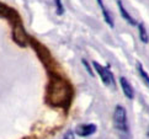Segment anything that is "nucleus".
Instances as JSON below:
<instances>
[{
    "instance_id": "f257e3e1",
    "label": "nucleus",
    "mask_w": 149,
    "mask_h": 139,
    "mask_svg": "<svg viewBox=\"0 0 149 139\" xmlns=\"http://www.w3.org/2000/svg\"><path fill=\"white\" fill-rule=\"evenodd\" d=\"M73 90L67 80L61 76L51 78L47 88L46 100L53 107H68L72 101Z\"/></svg>"
},
{
    "instance_id": "f03ea898",
    "label": "nucleus",
    "mask_w": 149,
    "mask_h": 139,
    "mask_svg": "<svg viewBox=\"0 0 149 139\" xmlns=\"http://www.w3.org/2000/svg\"><path fill=\"white\" fill-rule=\"evenodd\" d=\"M113 124L122 139H130V128H128V120H127V112L125 107H122L121 105H117L113 111Z\"/></svg>"
},
{
    "instance_id": "7ed1b4c3",
    "label": "nucleus",
    "mask_w": 149,
    "mask_h": 139,
    "mask_svg": "<svg viewBox=\"0 0 149 139\" xmlns=\"http://www.w3.org/2000/svg\"><path fill=\"white\" fill-rule=\"evenodd\" d=\"M93 67H94L95 70L97 72V74L101 78V81H102L105 85H107V86H115L113 74L111 73V70L107 67H102L97 62H93Z\"/></svg>"
},
{
    "instance_id": "20e7f679",
    "label": "nucleus",
    "mask_w": 149,
    "mask_h": 139,
    "mask_svg": "<svg viewBox=\"0 0 149 139\" xmlns=\"http://www.w3.org/2000/svg\"><path fill=\"white\" fill-rule=\"evenodd\" d=\"M13 38L14 42L20 47H26L27 46V41H29V37L27 33L24 28V26L21 24H15L14 25V28H13Z\"/></svg>"
},
{
    "instance_id": "39448f33",
    "label": "nucleus",
    "mask_w": 149,
    "mask_h": 139,
    "mask_svg": "<svg viewBox=\"0 0 149 139\" xmlns=\"http://www.w3.org/2000/svg\"><path fill=\"white\" fill-rule=\"evenodd\" d=\"M96 126L93 123H86V124H79L75 128V134L79 137H89L93 136L96 132Z\"/></svg>"
},
{
    "instance_id": "423d86ee",
    "label": "nucleus",
    "mask_w": 149,
    "mask_h": 139,
    "mask_svg": "<svg viewBox=\"0 0 149 139\" xmlns=\"http://www.w3.org/2000/svg\"><path fill=\"white\" fill-rule=\"evenodd\" d=\"M120 84H121V88H122V91H123L125 96L128 100H132L134 97V91H133V88L132 85L130 84V81L127 80L125 76H121L120 78Z\"/></svg>"
},
{
    "instance_id": "0eeeda50",
    "label": "nucleus",
    "mask_w": 149,
    "mask_h": 139,
    "mask_svg": "<svg viewBox=\"0 0 149 139\" xmlns=\"http://www.w3.org/2000/svg\"><path fill=\"white\" fill-rule=\"evenodd\" d=\"M117 5H118V10H120V14H121V16H122V17H123V19L127 21V24L131 25V26H136V25H137L136 20L133 19L132 16L128 14V11H127L126 8L123 6V4H122L121 0H118V1H117Z\"/></svg>"
},
{
    "instance_id": "6e6552de",
    "label": "nucleus",
    "mask_w": 149,
    "mask_h": 139,
    "mask_svg": "<svg viewBox=\"0 0 149 139\" xmlns=\"http://www.w3.org/2000/svg\"><path fill=\"white\" fill-rule=\"evenodd\" d=\"M97 4H99V6L101 9V13H102V16H104V20H105V22L110 27H113L115 24H113V20H112V16H111V14L109 13V10L106 9V6L104 5L102 3V0H96Z\"/></svg>"
},
{
    "instance_id": "1a4fd4ad",
    "label": "nucleus",
    "mask_w": 149,
    "mask_h": 139,
    "mask_svg": "<svg viewBox=\"0 0 149 139\" xmlns=\"http://www.w3.org/2000/svg\"><path fill=\"white\" fill-rule=\"evenodd\" d=\"M137 70H138V73H139V75H141V78H142V80H143V83H144L149 88V74L147 73V70L144 69V67H143L139 62L137 63Z\"/></svg>"
},
{
    "instance_id": "9d476101",
    "label": "nucleus",
    "mask_w": 149,
    "mask_h": 139,
    "mask_svg": "<svg viewBox=\"0 0 149 139\" xmlns=\"http://www.w3.org/2000/svg\"><path fill=\"white\" fill-rule=\"evenodd\" d=\"M138 31H139V38L142 42L144 43H148L149 42V37H148V33H147V30L144 27L143 24H138Z\"/></svg>"
},
{
    "instance_id": "9b49d317",
    "label": "nucleus",
    "mask_w": 149,
    "mask_h": 139,
    "mask_svg": "<svg viewBox=\"0 0 149 139\" xmlns=\"http://www.w3.org/2000/svg\"><path fill=\"white\" fill-rule=\"evenodd\" d=\"M54 4H56V14L58 16H62L63 14H64V11H65L64 6H63L62 0H54Z\"/></svg>"
},
{
    "instance_id": "f8f14e48",
    "label": "nucleus",
    "mask_w": 149,
    "mask_h": 139,
    "mask_svg": "<svg viewBox=\"0 0 149 139\" xmlns=\"http://www.w3.org/2000/svg\"><path fill=\"white\" fill-rule=\"evenodd\" d=\"M81 63L84 64V67H85V68H86V70H88V73H89V74H90V75H91V76H93V75H94V73H93V69H91V68H90V65H89V63H88L86 60H85V59H83V60H81Z\"/></svg>"
},
{
    "instance_id": "ddd939ff",
    "label": "nucleus",
    "mask_w": 149,
    "mask_h": 139,
    "mask_svg": "<svg viewBox=\"0 0 149 139\" xmlns=\"http://www.w3.org/2000/svg\"><path fill=\"white\" fill-rule=\"evenodd\" d=\"M63 139H75V134H74L73 131H68L63 137Z\"/></svg>"
},
{
    "instance_id": "4468645a",
    "label": "nucleus",
    "mask_w": 149,
    "mask_h": 139,
    "mask_svg": "<svg viewBox=\"0 0 149 139\" xmlns=\"http://www.w3.org/2000/svg\"><path fill=\"white\" fill-rule=\"evenodd\" d=\"M6 10H8V8H5L3 4H0V15H1L3 13H5V11H6Z\"/></svg>"
},
{
    "instance_id": "2eb2a0df",
    "label": "nucleus",
    "mask_w": 149,
    "mask_h": 139,
    "mask_svg": "<svg viewBox=\"0 0 149 139\" xmlns=\"http://www.w3.org/2000/svg\"><path fill=\"white\" fill-rule=\"evenodd\" d=\"M147 138L149 139V128H148V131H147Z\"/></svg>"
}]
</instances>
